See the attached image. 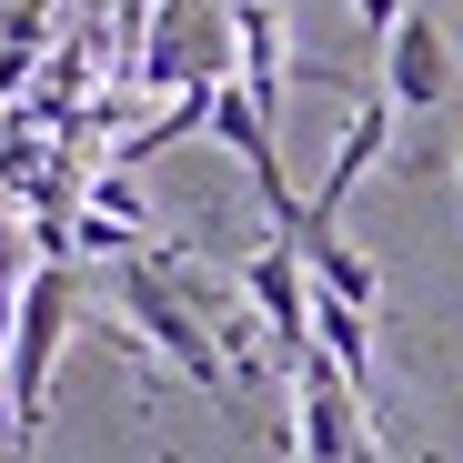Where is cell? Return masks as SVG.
<instances>
[{
  "label": "cell",
  "instance_id": "cell-8",
  "mask_svg": "<svg viewBox=\"0 0 463 463\" xmlns=\"http://www.w3.org/2000/svg\"><path fill=\"white\" fill-rule=\"evenodd\" d=\"M302 262H313V292H333V302H353V313H373L383 302V272H373V252H353L343 232H302Z\"/></svg>",
  "mask_w": 463,
  "mask_h": 463
},
{
  "label": "cell",
  "instance_id": "cell-3",
  "mask_svg": "<svg viewBox=\"0 0 463 463\" xmlns=\"http://www.w3.org/2000/svg\"><path fill=\"white\" fill-rule=\"evenodd\" d=\"M61 343H71V262H31L21 282V343H11V413H21V443H41L51 423V373H61Z\"/></svg>",
  "mask_w": 463,
  "mask_h": 463
},
{
  "label": "cell",
  "instance_id": "cell-5",
  "mask_svg": "<svg viewBox=\"0 0 463 463\" xmlns=\"http://www.w3.org/2000/svg\"><path fill=\"white\" fill-rule=\"evenodd\" d=\"M383 151H393V101H383V91H363V101L343 111V141H333L323 182H313V222H323V232H343V202L383 172ZM313 222H302V232H313Z\"/></svg>",
  "mask_w": 463,
  "mask_h": 463
},
{
  "label": "cell",
  "instance_id": "cell-7",
  "mask_svg": "<svg viewBox=\"0 0 463 463\" xmlns=\"http://www.w3.org/2000/svg\"><path fill=\"white\" fill-rule=\"evenodd\" d=\"M232 21H242V91L272 111L282 81H292V41H282V0H232Z\"/></svg>",
  "mask_w": 463,
  "mask_h": 463
},
{
  "label": "cell",
  "instance_id": "cell-11",
  "mask_svg": "<svg viewBox=\"0 0 463 463\" xmlns=\"http://www.w3.org/2000/svg\"><path fill=\"white\" fill-rule=\"evenodd\" d=\"M353 21H363V31H373V41H393V31H403V21H413V11H403V0H353Z\"/></svg>",
  "mask_w": 463,
  "mask_h": 463
},
{
  "label": "cell",
  "instance_id": "cell-1",
  "mask_svg": "<svg viewBox=\"0 0 463 463\" xmlns=\"http://www.w3.org/2000/svg\"><path fill=\"white\" fill-rule=\"evenodd\" d=\"M121 323H131V343H151L192 393H212L222 413L242 403V383H232V363H222V333L202 323V302L172 282V252H151V262H121Z\"/></svg>",
  "mask_w": 463,
  "mask_h": 463
},
{
  "label": "cell",
  "instance_id": "cell-12",
  "mask_svg": "<svg viewBox=\"0 0 463 463\" xmlns=\"http://www.w3.org/2000/svg\"><path fill=\"white\" fill-rule=\"evenodd\" d=\"M423 11H443V0H423Z\"/></svg>",
  "mask_w": 463,
  "mask_h": 463
},
{
  "label": "cell",
  "instance_id": "cell-10",
  "mask_svg": "<svg viewBox=\"0 0 463 463\" xmlns=\"http://www.w3.org/2000/svg\"><path fill=\"white\" fill-rule=\"evenodd\" d=\"M91 212H111V222H141V232H151V202H141V182H131V172H91Z\"/></svg>",
  "mask_w": 463,
  "mask_h": 463
},
{
  "label": "cell",
  "instance_id": "cell-6",
  "mask_svg": "<svg viewBox=\"0 0 463 463\" xmlns=\"http://www.w3.org/2000/svg\"><path fill=\"white\" fill-rule=\"evenodd\" d=\"M383 101L393 111H433V101H453V41H443V21L413 0V21L383 41Z\"/></svg>",
  "mask_w": 463,
  "mask_h": 463
},
{
  "label": "cell",
  "instance_id": "cell-2",
  "mask_svg": "<svg viewBox=\"0 0 463 463\" xmlns=\"http://www.w3.org/2000/svg\"><path fill=\"white\" fill-rule=\"evenodd\" d=\"M292 463H393L373 433V403L343 383V363L323 343L292 363Z\"/></svg>",
  "mask_w": 463,
  "mask_h": 463
},
{
  "label": "cell",
  "instance_id": "cell-4",
  "mask_svg": "<svg viewBox=\"0 0 463 463\" xmlns=\"http://www.w3.org/2000/svg\"><path fill=\"white\" fill-rule=\"evenodd\" d=\"M242 302L272 323L282 363H302V353H313V262H302V242H282V232H272V242L242 262Z\"/></svg>",
  "mask_w": 463,
  "mask_h": 463
},
{
  "label": "cell",
  "instance_id": "cell-9",
  "mask_svg": "<svg viewBox=\"0 0 463 463\" xmlns=\"http://www.w3.org/2000/svg\"><path fill=\"white\" fill-rule=\"evenodd\" d=\"M61 252H81V262H151V252H162V242H151V232L141 222H111V212H71V232H61Z\"/></svg>",
  "mask_w": 463,
  "mask_h": 463
}]
</instances>
